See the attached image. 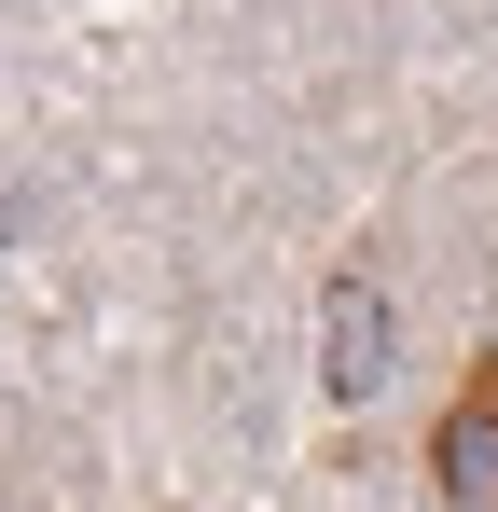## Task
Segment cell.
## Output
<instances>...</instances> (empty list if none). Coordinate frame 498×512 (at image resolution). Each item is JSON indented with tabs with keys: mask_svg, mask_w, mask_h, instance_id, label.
<instances>
[{
	"mask_svg": "<svg viewBox=\"0 0 498 512\" xmlns=\"http://www.w3.org/2000/svg\"><path fill=\"white\" fill-rule=\"evenodd\" d=\"M388 346H402V319H388L374 263H346V277L319 291V388L332 402H374V388H388Z\"/></svg>",
	"mask_w": 498,
	"mask_h": 512,
	"instance_id": "obj_1",
	"label": "cell"
},
{
	"mask_svg": "<svg viewBox=\"0 0 498 512\" xmlns=\"http://www.w3.org/2000/svg\"><path fill=\"white\" fill-rule=\"evenodd\" d=\"M429 485L457 512H498V360L443 402V429H429Z\"/></svg>",
	"mask_w": 498,
	"mask_h": 512,
	"instance_id": "obj_2",
	"label": "cell"
}]
</instances>
